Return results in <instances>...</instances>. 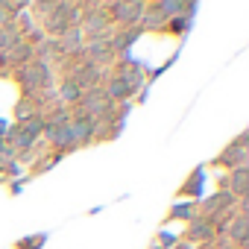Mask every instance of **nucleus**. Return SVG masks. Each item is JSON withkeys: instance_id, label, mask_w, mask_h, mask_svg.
I'll return each instance as SVG.
<instances>
[{"instance_id": "nucleus-1", "label": "nucleus", "mask_w": 249, "mask_h": 249, "mask_svg": "<svg viewBox=\"0 0 249 249\" xmlns=\"http://www.w3.org/2000/svg\"><path fill=\"white\" fill-rule=\"evenodd\" d=\"M144 9H147L144 3H132V6H129V3H114V6H111V12H117V18L126 21V24H129V21H144V15H141Z\"/></svg>"}, {"instance_id": "nucleus-2", "label": "nucleus", "mask_w": 249, "mask_h": 249, "mask_svg": "<svg viewBox=\"0 0 249 249\" xmlns=\"http://www.w3.org/2000/svg\"><path fill=\"white\" fill-rule=\"evenodd\" d=\"M231 191H234V196H240L243 199V194H246V167H237L234 173H231Z\"/></svg>"}, {"instance_id": "nucleus-3", "label": "nucleus", "mask_w": 249, "mask_h": 249, "mask_svg": "<svg viewBox=\"0 0 249 249\" xmlns=\"http://www.w3.org/2000/svg\"><path fill=\"white\" fill-rule=\"evenodd\" d=\"M62 97H65L68 103H79V97H82V88H79L73 79H68V82L62 85Z\"/></svg>"}, {"instance_id": "nucleus-4", "label": "nucleus", "mask_w": 249, "mask_h": 249, "mask_svg": "<svg viewBox=\"0 0 249 249\" xmlns=\"http://www.w3.org/2000/svg\"><path fill=\"white\" fill-rule=\"evenodd\" d=\"M229 234H231V237L237 240V246H243V243H246V220H243V217H237V220L231 223Z\"/></svg>"}, {"instance_id": "nucleus-5", "label": "nucleus", "mask_w": 249, "mask_h": 249, "mask_svg": "<svg viewBox=\"0 0 249 249\" xmlns=\"http://www.w3.org/2000/svg\"><path fill=\"white\" fill-rule=\"evenodd\" d=\"M191 237H211V229H208V223H194V229H191Z\"/></svg>"}]
</instances>
